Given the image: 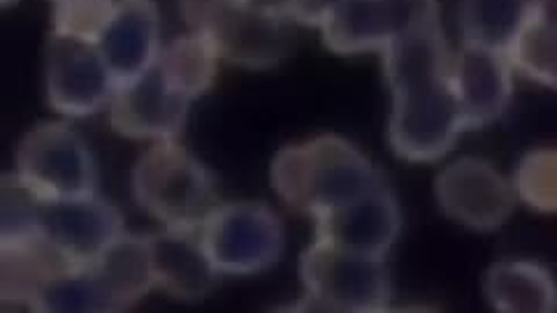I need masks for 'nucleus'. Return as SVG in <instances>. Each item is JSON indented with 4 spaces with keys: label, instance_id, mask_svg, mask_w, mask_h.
Segmentation results:
<instances>
[{
    "label": "nucleus",
    "instance_id": "obj_1",
    "mask_svg": "<svg viewBox=\"0 0 557 313\" xmlns=\"http://www.w3.org/2000/svg\"><path fill=\"white\" fill-rule=\"evenodd\" d=\"M391 91L388 145L403 161L437 163L465 133L453 98L450 54L440 16L413 26L381 51Z\"/></svg>",
    "mask_w": 557,
    "mask_h": 313
},
{
    "label": "nucleus",
    "instance_id": "obj_2",
    "mask_svg": "<svg viewBox=\"0 0 557 313\" xmlns=\"http://www.w3.org/2000/svg\"><path fill=\"white\" fill-rule=\"evenodd\" d=\"M276 198L311 221L386 184L381 170L354 142L323 133L286 145L270 163Z\"/></svg>",
    "mask_w": 557,
    "mask_h": 313
},
{
    "label": "nucleus",
    "instance_id": "obj_3",
    "mask_svg": "<svg viewBox=\"0 0 557 313\" xmlns=\"http://www.w3.org/2000/svg\"><path fill=\"white\" fill-rule=\"evenodd\" d=\"M131 186L139 209L170 230H198L219 204L212 172L177 139L139 155Z\"/></svg>",
    "mask_w": 557,
    "mask_h": 313
},
{
    "label": "nucleus",
    "instance_id": "obj_4",
    "mask_svg": "<svg viewBox=\"0 0 557 313\" xmlns=\"http://www.w3.org/2000/svg\"><path fill=\"white\" fill-rule=\"evenodd\" d=\"M186 26L214 45L221 61L265 70L286 61L298 35L295 24L260 8L256 0H180Z\"/></svg>",
    "mask_w": 557,
    "mask_h": 313
},
{
    "label": "nucleus",
    "instance_id": "obj_5",
    "mask_svg": "<svg viewBox=\"0 0 557 313\" xmlns=\"http://www.w3.org/2000/svg\"><path fill=\"white\" fill-rule=\"evenodd\" d=\"M300 278L311 306L325 311H383L393 292L386 258L356 253L321 239H311L305 249Z\"/></svg>",
    "mask_w": 557,
    "mask_h": 313
},
{
    "label": "nucleus",
    "instance_id": "obj_6",
    "mask_svg": "<svg viewBox=\"0 0 557 313\" xmlns=\"http://www.w3.org/2000/svg\"><path fill=\"white\" fill-rule=\"evenodd\" d=\"M219 276H249L276 265L286 249L284 223L263 202H225L198 228Z\"/></svg>",
    "mask_w": 557,
    "mask_h": 313
},
{
    "label": "nucleus",
    "instance_id": "obj_7",
    "mask_svg": "<svg viewBox=\"0 0 557 313\" xmlns=\"http://www.w3.org/2000/svg\"><path fill=\"white\" fill-rule=\"evenodd\" d=\"M12 172L42 200L94 196L98 186L89 145L67 121L33 126L16 145Z\"/></svg>",
    "mask_w": 557,
    "mask_h": 313
},
{
    "label": "nucleus",
    "instance_id": "obj_8",
    "mask_svg": "<svg viewBox=\"0 0 557 313\" xmlns=\"http://www.w3.org/2000/svg\"><path fill=\"white\" fill-rule=\"evenodd\" d=\"M114 77L94 40L51 30L45 45V96L65 118H86L108 110Z\"/></svg>",
    "mask_w": 557,
    "mask_h": 313
},
{
    "label": "nucleus",
    "instance_id": "obj_9",
    "mask_svg": "<svg viewBox=\"0 0 557 313\" xmlns=\"http://www.w3.org/2000/svg\"><path fill=\"white\" fill-rule=\"evenodd\" d=\"M432 16H440L437 0H339L319 30L333 54H381Z\"/></svg>",
    "mask_w": 557,
    "mask_h": 313
},
{
    "label": "nucleus",
    "instance_id": "obj_10",
    "mask_svg": "<svg viewBox=\"0 0 557 313\" xmlns=\"http://www.w3.org/2000/svg\"><path fill=\"white\" fill-rule=\"evenodd\" d=\"M434 202L446 218L479 233L502 228L518 204L511 179L476 155L450 161L437 172Z\"/></svg>",
    "mask_w": 557,
    "mask_h": 313
},
{
    "label": "nucleus",
    "instance_id": "obj_11",
    "mask_svg": "<svg viewBox=\"0 0 557 313\" xmlns=\"http://www.w3.org/2000/svg\"><path fill=\"white\" fill-rule=\"evenodd\" d=\"M124 233V216L98 193L40 204V239L73 267L94 265Z\"/></svg>",
    "mask_w": 557,
    "mask_h": 313
},
{
    "label": "nucleus",
    "instance_id": "obj_12",
    "mask_svg": "<svg viewBox=\"0 0 557 313\" xmlns=\"http://www.w3.org/2000/svg\"><path fill=\"white\" fill-rule=\"evenodd\" d=\"M190 104L194 100L174 91L153 63L145 75L119 86L108 104V121L119 135L128 139L165 142L182 135Z\"/></svg>",
    "mask_w": 557,
    "mask_h": 313
},
{
    "label": "nucleus",
    "instance_id": "obj_13",
    "mask_svg": "<svg viewBox=\"0 0 557 313\" xmlns=\"http://www.w3.org/2000/svg\"><path fill=\"white\" fill-rule=\"evenodd\" d=\"M513 73L516 70L504 51L462 42L450 57L448 82L465 130L491 126L504 116L513 96Z\"/></svg>",
    "mask_w": 557,
    "mask_h": 313
},
{
    "label": "nucleus",
    "instance_id": "obj_14",
    "mask_svg": "<svg viewBox=\"0 0 557 313\" xmlns=\"http://www.w3.org/2000/svg\"><path fill=\"white\" fill-rule=\"evenodd\" d=\"M96 47L116 89L145 75L163 49L161 12L156 0H116L98 33Z\"/></svg>",
    "mask_w": 557,
    "mask_h": 313
},
{
    "label": "nucleus",
    "instance_id": "obj_15",
    "mask_svg": "<svg viewBox=\"0 0 557 313\" xmlns=\"http://www.w3.org/2000/svg\"><path fill=\"white\" fill-rule=\"evenodd\" d=\"M399 230H403V212L388 184L313 218V239L374 258L388 255Z\"/></svg>",
    "mask_w": 557,
    "mask_h": 313
},
{
    "label": "nucleus",
    "instance_id": "obj_16",
    "mask_svg": "<svg viewBox=\"0 0 557 313\" xmlns=\"http://www.w3.org/2000/svg\"><path fill=\"white\" fill-rule=\"evenodd\" d=\"M149 239L156 290H165L177 300H200L212 290L219 272L207 258L198 230L163 228Z\"/></svg>",
    "mask_w": 557,
    "mask_h": 313
},
{
    "label": "nucleus",
    "instance_id": "obj_17",
    "mask_svg": "<svg viewBox=\"0 0 557 313\" xmlns=\"http://www.w3.org/2000/svg\"><path fill=\"white\" fill-rule=\"evenodd\" d=\"M110 298L112 311H124L156 290L149 235L124 233L89 265Z\"/></svg>",
    "mask_w": 557,
    "mask_h": 313
},
{
    "label": "nucleus",
    "instance_id": "obj_18",
    "mask_svg": "<svg viewBox=\"0 0 557 313\" xmlns=\"http://www.w3.org/2000/svg\"><path fill=\"white\" fill-rule=\"evenodd\" d=\"M485 298L502 313H550L557 309L555 276L534 260H497L483 278Z\"/></svg>",
    "mask_w": 557,
    "mask_h": 313
},
{
    "label": "nucleus",
    "instance_id": "obj_19",
    "mask_svg": "<svg viewBox=\"0 0 557 313\" xmlns=\"http://www.w3.org/2000/svg\"><path fill=\"white\" fill-rule=\"evenodd\" d=\"M507 57L516 73L557 91V0H532Z\"/></svg>",
    "mask_w": 557,
    "mask_h": 313
},
{
    "label": "nucleus",
    "instance_id": "obj_20",
    "mask_svg": "<svg viewBox=\"0 0 557 313\" xmlns=\"http://www.w3.org/2000/svg\"><path fill=\"white\" fill-rule=\"evenodd\" d=\"M219 63L221 57L214 45L194 30L170 40L156 61L172 89L188 100H198L212 89L219 75Z\"/></svg>",
    "mask_w": 557,
    "mask_h": 313
},
{
    "label": "nucleus",
    "instance_id": "obj_21",
    "mask_svg": "<svg viewBox=\"0 0 557 313\" xmlns=\"http://www.w3.org/2000/svg\"><path fill=\"white\" fill-rule=\"evenodd\" d=\"M532 0H460L458 26L462 42L504 51L525 24Z\"/></svg>",
    "mask_w": 557,
    "mask_h": 313
},
{
    "label": "nucleus",
    "instance_id": "obj_22",
    "mask_svg": "<svg viewBox=\"0 0 557 313\" xmlns=\"http://www.w3.org/2000/svg\"><path fill=\"white\" fill-rule=\"evenodd\" d=\"M30 311L61 313V311H112L110 298L104 295L98 276L91 267H65L57 272L38 290Z\"/></svg>",
    "mask_w": 557,
    "mask_h": 313
},
{
    "label": "nucleus",
    "instance_id": "obj_23",
    "mask_svg": "<svg viewBox=\"0 0 557 313\" xmlns=\"http://www.w3.org/2000/svg\"><path fill=\"white\" fill-rule=\"evenodd\" d=\"M511 186L518 204L536 214H557V147H534L522 153Z\"/></svg>",
    "mask_w": 557,
    "mask_h": 313
},
{
    "label": "nucleus",
    "instance_id": "obj_24",
    "mask_svg": "<svg viewBox=\"0 0 557 313\" xmlns=\"http://www.w3.org/2000/svg\"><path fill=\"white\" fill-rule=\"evenodd\" d=\"M116 0H70L51 8V30L94 40L108 22Z\"/></svg>",
    "mask_w": 557,
    "mask_h": 313
},
{
    "label": "nucleus",
    "instance_id": "obj_25",
    "mask_svg": "<svg viewBox=\"0 0 557 313\" xmlns=\"http://www.w3.org/2000/svg\"><path fill=\"white\" fill-rule=\"evenodd\" d=\"M256 3L295 26L319 28L339 0H256Z\"/></svg>",
    "mask_w": 557,
    "mask_h": 313
},
{
    "label": "nucleus",
    "instance_id": "obj_26",
    "mask_svg": "<svg viewBox=\"0 0 557 313\" xmlns=\"http://www.w3.org/2000/svg\"><path fill=\"white\" fill-rule=\"evenodd\" d=\"M57 3H70V0H51V5H57Z\"/></svg>",
    "mask_w": 557,
    "mask_h": 313
},
{
    "label": "nucleus",
    "instance_id": "obj_27",
    "mask_svg": "<svg viewBox=\"0 0 557 313\" xmlns=\"http://www.w3.org/2000/svg\"><path fill=\"white\" fill-rule=\"evenodd\" d=\"M0 3H3V5L8 8V5H12V3H14V0H0Z\"/></svg>",
    "mask_w": 557,
    "mask_h": 313
}]
</instances>
